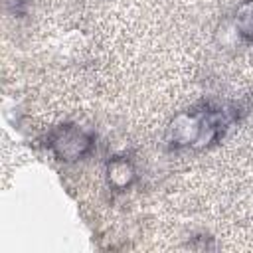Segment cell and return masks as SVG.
Wrapping results in <instances>:
<instances>
[{
	"label": "cell",
	"mask_w": 253,
	"mask_h": 253,
	"mask_svg": "<svg viewBox=\"0 0 253 253\" xmlns=\"http://www.w3.org/2000/svg\"><path fill=\"white\" fill-rule=\"evenodd\" d=\"M237 115L225 107L200 105L176 113L164 132V142L170 150H204L215 144L225 130L235 123Z\"/></svg>",
	"instance_id": "6da1fadb"
},
{
	"label": "cell",
	"mask_w": 253,
	"mask_h": 253,
	"mask_svg": "<svg viewBox=\"0 0 253 253\" xmlns=\"http://www.w3.org/2000/svg\"><path fill=\"white\" fill-rule=\"evenodd\" d=\"M45 148L55 160H59L63 164H73V162L87 158L93 152L95 134L81 125L63 123V125L53 126L47 132Z\"/></svg>",
	"instance_id": "7a4b0ae2"
},
{
	"label": "cell",
	"mask_w": 253,
	"mask_h": 253,
	"mask_svg": "<svg viewBox=\"0 0 253 253\" xmlns=\"http://www.w3.org/2000/svg\"><path fill=\"white\" fill-rule=\"evenodd\" d=\"M105 180L113 192H126L136 182V168L126 156H113L105 164Z\"/></svg>",
	"instance_id": "3957f363"
},
{
	"label": "cell",
	"mask_w": 253,
	"mask_h": 253,
	"mask_svg": "<svg viewBox=\"0 0 253 253\" xmlns=\"http://www.w3.org/2000/svg\"><path fill=\"white\" fill-rule=\"evenodd\" d=\"M233 32L245 40L253 42V0H243L233 14Z\"/></svg>",
	"instance_id": "277c9868"
}]
</instances>
